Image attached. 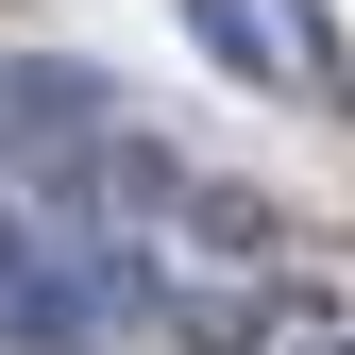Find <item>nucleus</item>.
I'll use <instances>...</instances> for the list:
<instances>
[{
  "mask_svg": "<svg viewBox=\"0 0 355 355\" xmlns=\"http://www.w3.org/2000/svg\"><path fill=\"white\" fill-rule=\"evenodd\" d=\"M187 34H203V68H220V85H271V68H288L271 0H187Z\"/></svg>",
  "mask_w": 355,
  "mask_h": 355,
  "instance_id": "f257e3e1",
  "label": "nucleus"
}]
</instances>
